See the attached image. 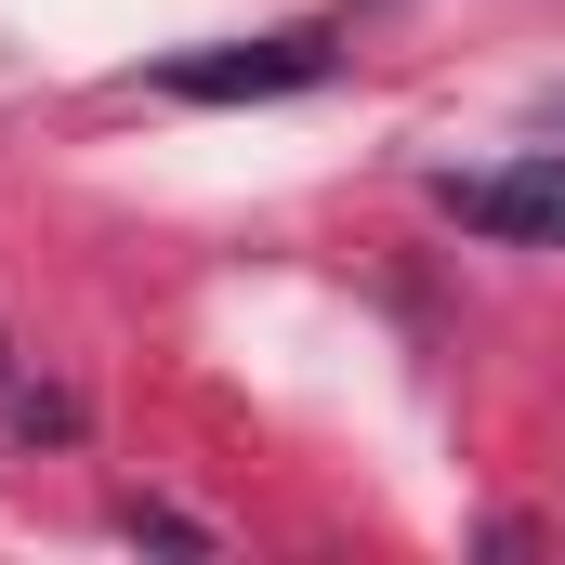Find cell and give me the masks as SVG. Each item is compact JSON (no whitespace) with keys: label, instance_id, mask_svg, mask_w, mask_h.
<instances>
[{"label":"cell","instance_id":"cell-2","mask_svg":"<svg viewBox=\"0 0 565 565\" xmlns=\"http://www.w3.org/2000/svg\"><path fill=\"white\" fill-rule=\"evenodd\" d=\"M447 211L473 237H540L565 250V158H513V171H447Z\"/></svg>","mask_w":565,"mask_h":565},{"label":"cell","instance_id":"cell-1","mask_svg":"<svg viewBox=\"0 0 565 565\" xmlns=\"http://www.w3.org/2000/svg\"><path fill=\"white\" fill-rule=\"evenodd\" d=\"M329 79V26H277V40H237V53H184L171 93L184 106H264V93H302Z\"/></svg>","mask_w":565,"mask_h":565}]
</instances>
